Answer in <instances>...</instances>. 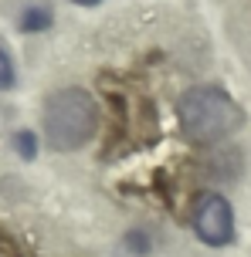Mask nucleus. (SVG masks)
Returning a JSON list of instances; mask_svg holds the SVG:
<instances>
[{
  "label": "nucleus",
  "mask_w": 251,
  "mask_h": 257,
  "mask_svg": "<svg viewBox=\"0 0 251 257\" xmlns=\"http://www.w3.org/2000/svg\"><path fill=\"white\" fill-rule=\"evenodd\" d=\"M177 118H180L184 136L197 146L227 139L244 122L238 102L217 85H197V88L184 91L180 102H177Z\"/></svg>",
  "instance_id": "f257e3e1"
},
{
  "label": "nucleus",
  "mask_w": 251,
  "mask_h": 257,
  "mask_svg": "<svg viewBox=\"0 0 251 257\" xmlns=\"http://www.w3.org/2000/svg\"><path fill=\"white\" fill-rule=\"evenodd\" d=\"M99 128V108L85 88H61L44 105V139L54 153H75L92 142Z\"/></svg>",
  "instance_id": "f03ea898"
},
{
  "label": "nucleus",
  "mask_w": 251,
  "mask_h": 257,
  "mask_svg": "<svg viewBox=\"0 0 251 257\" xmlns=\"http://www.w3.org/2000/svg\"><path fill=\"white\" fill-rule=\"evenodd\" d=\"M194 233L204 244L224 247L234 240V213L221 193H200L194 200Z\"/></svg>",
  "instance_id": "7ed1b4c3"
},
{
  "label": "nucleus",
  "mask_w": 251,
  "mask_h": 257,
  "mask_svg": "<svg viewBox=\"0 0 251 257\" xmlns=\"http://www.w3.org/2000/svg\"><path fill=\"white\" fill-rule=\"evenodd\" d=\"M48 24H51V11L48 7H27L24 17H21V27L24 31H44Z\"/></svg>",
  "instance_id": "20e7f679"
},
{
  "label": "nucleus",
  "mask_w": 251,
  "mask_h": 257,
  "mask_svg": "<svg viewBox=\"0 0 251 257\" xmlns=\"http://www.w3.org/2000/svg\"><path fill=\"white\" fill-rule=\"evenodd\" d=\"M14 146H17V153L24 156V159H34V153H38V139L31 132H17L14 136Z\"/></svg>",
  "instance_id": "39448f33"
},
{
  "label": "nucleus",
  "mask_w": 251,
  "mask_h": 257,
  "mask_svg": "<svg viewBox=\"0 0 251 257\" xmlns=\"http://www.w3.org/2000/svg\"><path fill=\"white\" fill-rule=\"evenodd\" d=\"M7 88H14V61L0 48V91H7Z\"/></svg>",
  "instance_id": "423d86ee"
},
{
  "label": "nucleus",
  "mask_w": 251,
  "mask_h": 257,
  "mask_svg": "<svg viewBox=\"0 0 251 257\" xmlns=\"http://www.w3.org/2000/svg\"><path fill=\"white\" fill-rule=\"evenodd\" d=\"M71 4H81V7H92V4H102V0H71Z\"/></svg>",
  "instance_id": "0eeeda50"
}]
</instances>
